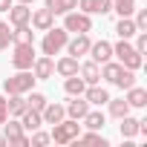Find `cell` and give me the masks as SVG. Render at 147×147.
<instances>
[{"mask_svg":"<svg viewBox=\"0 0 147 147\" xmlns=\"http://www.w3.org/2000/svg\"><path fill=\"white\" fill-rule=\"evenodd\" d=\"M78 133H81V124L75 121V118H69V121H58V124H52V141L55 144H69V141H75L78 138Z\"/></svg>","mask_w":147,"mask_h":147,"instance_id":"cell-2","label":"cell"},{"mask_svg":"<svg viewBox=\"0 0 147 147\" xmlns=\"http://www.w3.org/2000/svg\"><path fill=\"white\" fill-rule=\"evenodd\" d=\"M20 124H23V130H40V124H43V118H40V113L38 110H32V107H26L23 110V115H20Z\"/></svg>","mask_w":147,"mask_h":147,"instance_id":"cell-18","label":"cell"},{"mask_svg":"<svg viewBox=\"0 0 147 147\" xmlns=\"http://www.w3.org/2000/svg\"><path fill=\"white\" fill-rule=\"evenodd\" d=\"M66 110V115L69 118H75V121H81L84 115H87V110H90V104H87V98H81V95H72V101L63 107Z\"/></svg>","mask_w":147,"mask_h":147,"instance_id":"cell-9","label":"cell"},{"mask_svg":"<svg viewBox=\"0 0 147 147\" xmlns=\"http://www.w3.org/2000/svg\"><path fill=\"white\" fill-rule=\"evenodd\" d=\"M90 38H87V32L84 35H75V38H72V40H66V49H69V55L72 58H81V55H87L90 52Z\"/></svg>","mask_w":147,"mask_h":147,"instance_id":"cell-10","label":"cell"},{"mask_svg":"<svg viewBox=\"0 0 147 147\" xmlns=\"http://www.w3.org/2000/svg\"><path fill=\"white\" fill-rule=\"evenodd\" d=\"M9 6H12V0H0V12H9Z\"/></svg>","mask_w":147,"mask_h":147,"instance_id":"cell-40","label":"cell"},{"mask_svg":"<svg viewBox=\"0 0 147 147\" xmlns=\"http://www.w3.org/2000/svg\"><path fill=\"white\" fill-rule=\"evenodd\" d=\"M84 98H87V104H95V107H104V104L110 101V92H107L104 87H95V84H90V87L84 90Z\"/></svg>","mask_w":147,"mask_h":147,"instance_id":"cell-13","label":"cell"},{"mask_svg":"<svg viewBox=\"0 0 147 147\" xmlns=\"http://www.w3.org/2000/svg\"><path fill=\"white\" fill-rule=\"evenodd\" d=\"M32 84H35V75L26 69H18V75L6 78L3 81V92L9 95H23V92H32Z\"/></svg>","mask_w":147,"mask_h":147,"instance_id":"cell-1","label":"cell"},{"mask_svg":"<svg viewBox=\"0 0 147 147\" xmlns=\"http://www.w3.org/2000/svg\"><path fill=\"white\" fill-rule=\"evenodd\" d=\"M127 104H130V107H144V104H147V90H141V87L133 84V87L127 90Z\"/></svg>","mask_w":147,"mask_h":147,"instance_id":"cell-21","label":"cell"},{"mask_svg":"<svg viewBox=\"0 0 147 147\" xmlns=\"http://www.w3.org/2000/svg\"><path fill=\"white\" fill-rule=\"evenodd\" d=\"M136 84V69H121V75H118V81H115V87H121V90H130Z\"/></svg>","mask_w":147,"mask_h":147,"instance_id":"cell-30","label":"cell"},{"mask_svg":"<svg viewBox=\"0 0 147 147\" xmlns=\"http://www.w3.org/2000/svg\"><path fill=\"white\" fill-rule=\"evenodd\" d=\"M9 43H12V29H9V23L0 20V49H9Z\"/></svg>","mask_w":147,"mask_h":147,"instance_id":"cell-33","label":"cell"},{"mask_svg":"<svg viewBox=\"0 0 147 147\" xmlns=\"http://www.w3.org/2000/svg\"><path fill=\"white\" fill-rule=\"evenodd\" d=\"M113 12H118L121 18H130L136 12V0H113Z\"/></svg>","mask_w":147,"mask_h":147,"instance_id":"cell-28","label":"cell"},{"mask_svg":"<svg viewBox=\"0 0 147 147\" xmlns=\"http://www.w3.org/2000/svg\"><path fill=\"white\" fill-rule=\"evenodd\" d=\"M32 69H35V81H46V78H52V72H55V61H52V55L35 58Z\"/></svg>","mask_w":147,"mask_h":147,"instance_id":"cell-8","label":"cell"},{"mask_svg":"<svg viewBox=\"0 0 147 147\" xmlns=\"http://www.w3.org/2000/svg\"><path fill=\"white\" fill-rule=\"evenodd\" d=\"M6 118H9V104H6V98H3V95H0V124H3Z\"/></svg>","mask_w":147,"mask_h":147,"instance_id":"cell-39","label":"cell"},{"mask_svg":"<svg viewBox=\"0 0 147 147\" xmlns=\"http://www.w3.org/2000/svg\"><path fill=\"white\" fill-rule=\"evenodd\" d=\"M29 18H32V9H29L26 3L9 6V23H12V26H23V23H29Z\"/></svg>","mask_w":147,"mask_h":147,"instance_id":"cell-11","label":"cell"},{"mask_svg":"<svg viewBox=\"0 0 147 147\" xmlns=\"http://www.w3.org/2000/svg\"><path fill=\"white\" fill-rule=\"evenodd\" d=\"M63 29H66V32H75V35H84V32L92 29V20H90V15H84V12H66Z\"/></svg>","mask_w":147,"mask_h":147,"instance_id":"cell-6","label":"cell"},{"mask_svg":"<svg viewBox=\"0 0 147 147\" xmlns=\"http://www.w3.org/2000/svg\"><path fill=\"white\" fill-rule=\"evenodd\" d=\"M136 52H138V55L147 52V32H138V38H136Z\"/></svg>","mask_w":147,"mask_h":147,"instance_id":"cell-36","label":"cell"},{"mask_svg":"<svg viewBox=\"0 0 147 147\" xmlns=\"http://www.w3.org/2000/svg\"><path fill=\"white\" fill-rule=\"evenodd\" d=\"M6 124V144H18V147H26L29 144V138L23 136V124L20 121H3Z\"/></svg>","mask_w":147,"mask_h":147,"instance_id":"cell-7","label":"cell"},{"mask_svg":"<svg viewBox=\"0 0 147 147\" xmlns=\"http://www.w3.org/2000/svg\"><path fill=\"white\" fill-rule=\"evenodd\" d=\"M18 3H26V6H29V3H35V0H18Z\"/></svg>","mask_w":147,"mask_h":147,"instance_id":"cell-41","label":"cell"},{"mask_svg":"<svg viewBox=\"0 0 147 147\" xmlns=\"http://www.w3.org/2000/svg\"><path fill=\"white\" fill-rule=\"evenodd\" d=\"M26 107H32V110L40 113V110L46 107V95H43V92H32V95L26 98Z\"/></svg>","mask_w":147,"mask_h":147,"instance_id":"cell-31","label":"cell"},{"mask_svg":"<svg viewBox=\"0 0 147 147\" xmlns=\"http://www.w3.org/2000/svg\"><path fill=\"white\" fill-rule=\"evenodd\" d=\"M90 55H92V61H95V63H107V61L113 58V46H110L107 40L90 43Z\"/></svg>","mask_w":147,"mask_h":147,"instance_id":"cell-15","label":"cell"},{"mask_svg":"<svg viewBox=\"0 0 147 147\" xmlns=\"http://www.w3.org/2000/svg\"><path fill=\"white\" fill-rule=\"evenodd\" d=\"M121 63H113V61H107V63H101V78L104 81H110V84H115L118 81V75H121Z\"/></svg>","mask_w":147,"mask_h":147,"instance_id":"cell-22","label":"cell"},{"mask_svg":"<svg viewBox=\"0 0 147 147\" xmlns=\"http://www.w3.org/2000/svg\"><path fill=\"white\" fill-rule=\"evenodd\" d=\"M133 23H136V29H138V32H147V9H138V15H136V20H133Z\"/></svg>","mask_w":147,"mask_h":147,"instance_id":"cell-34","label":"cell"},{"mask_svg":"<svg viewBox=\"0 0 147 147\" xmlns=\"http://www.w3.org/2000/svg\"><path fill=\"white\" fill-rule=\"evenodd\" d=\"M136 32H138V29H136V23H133L130 18H121V20L115 23V35H118L121 40H130V38L136 35Z\"/></svg>","mask_w":147,"mask_h":147,"instance_id":"cell-20","label":"cell"},{"mask_svg":"<svg viewBox=\"0 0 147 147\" xmlns=\"http://www.w3.org/2000/svg\"><path fill=\"white\" fill-rule=\"evenodd\" d=\"M32 29H29V23H23V26H15V32H12V43H32Z\"/></svg>","mask_w":147,"mask_h":147,"instance_id":"cell-25","label":"cell"},{"mask_svg":"<svg viewBox=\"0 0 147 147\" xmlns=\"http://www.w3.org/2000/svg\"><path fill=\"white\" fill-rule=\"evenodd\" d=\"M49 141H52L49 133H38V130H35V136L29 138V144H38V147H40V144H49Z\"/></svg>","mask_w":147,"mask_h":147,"instance_id":"cell-37","label":"cell"},{"mask_svg":"<svg viewBox=\"0 0 147 147\" xmlns=\"http://www.w3.org/2000/svg\"><path fill=\"white\" fill-rule=\"evenodd\" d=\"M136 133H138V118L124 115V118H121V136H124V138H133Z\"/></svg>","mask_w":147,"mask_h":147,"instance_id":"cell-29","label":"cell"},{"mask_svg":"<svg viewBox=\"0 0 147 147\" xmlns=\"http://www.w3.org/2000/svg\"><path fill=\"white\" fill-rule=\"evenodd\" d=\"M78 6L84 15H92V12H98V0H78Z\"/></svg>","mask_w":147,"mask_h":147,"instance_id":"cell-35","label":"cell"},{"mask_svg":"<svg viewBox=\"0 0 147 147\" xmlns=\"http://www.w3.org/2000/svg\"><path fill=\"white\" fill-rule=\"evenodd\" d=\"M3 144H6V136H0V147H3Z\"/></svg>","mask_w":147,"mask_h":147,"instance_id":"cell-42","label":"cell"},{"mask_svg":"<svg viewBox=\"0 0 147 147\" xmlns=\"http://www.w3.org/2000/svg\"><path fill=\"white\" fill-rule=\"evenodd\" d=\"M113 55H115L118 63L127 66V69H138V66H141V55L136 52V46H130V40H121L118 46H113Z\"/></svg>","mask_w":147,"mask_h":147,"instance_id":"cell-4","label":"cell"},{"mask_svg":"<svg viewBox=\"0 0 147 147\" xmlns=\"http://www.w3.org/2000/svg\"><path fill=\"white\" fill-rule=\"evenodd\" d=\"M113 12V0H98V15H110Z\"/></svg>","mask_w":147,"mask_h":147,"instance_id":"cell-38","label":"cell"},{"mask_svg":"<svg viewBox=\"0 0 147 147\" xmlns=\"http://www.w3.org/2000/svg\"><path fill=\"white\" fill-rule=\"evenodd\" d=\"M78 72H81L84 84H98V81H101V69H98V63H95V61L78 63Z\"/></svg>","mask_w":147,"mask_h":147,"instance_id":"cell-16","label":"cell"},{"mask_svg":"<svg viewBox=\"0 0 147 147\" xmlns=\"http://www.w3.org/2000/svg\"><path fill=\"white\" fill-rule=\"evenodd\" d=\"M110 104V115H115V118H124V115H130V104H127V98H118V101H107Z\"/></svg>","mask_w":147,"mask_h":147,"instance_id":"cell-26","label":"cell"},{"mask_svg":"<svg viewBox=\"0 0 147 147\" xmlns=\"http://www.w3.org/2000/svg\"><path fill=\"white\" fill-rule=\"evenodd\" d=\"M46 9L52 15H66L72 9H78V0H46Z\"/></svg>","mask_w":147,"mask_h":147,"instance_id":"cell-19","label":"cell"},{"mask_svg":"<svg viewBox=\"0 0 147 147\" xmlns=\"http://www.w3.org/2000/svg\"><path fill=\"white\" fill-rule=\"evenodd\" d=\"M32 26L38 29V32H46V29H52V23H55V15L49 12V9H38V12H32Z\"/></svg>","mask_w":147,"mask_h":147,"instance_id":"cell-12","label":"cell"},{"mask_svg":"<svg viewBox=\"0 0 147 147\" xmlns=\"http://www.w3.org/2000/svg\"><path fill=\"white\" fill-rule=\"evenodd\" d=\"M66 40H69V32L66 29H46V35H43V43H40V49H43V55H58L63 46H66Z\"/></svg>","mask_w":147,"mask_h":147,"instance_id":"cell-3","label":"cell"},{"mask_svg":"<svg viewBox=\"0 0 147 147\" xmlns=\"http://www.w3.org/2000/svg\"><path fill=\"white\" fill-rule=\"evenodd\" d=\"M63 90H66V95H84L87 84H84V78H78V75H69L66 84H63Z\"/></svg>","mask_w":147,"mask_h":147,"instance_id":"cell-23","label":"cell"},{"mask_svg":"<svg viewBox=\"0 0 147 147\" xmlns=\"http://www.w3.org/2000/svg\"><path fill=\"white\" fill-rule=\"evenodd\" d=\"M63 115H66L63 104H49V101H46V107L40 110V118H43V124H58V121H63Z\"/></svg>","mask_w":147,"mask_h":147,"instance_id":"cell-14","label":"cell"},{"mask_svg":"<svg viewBox=\"0 0 147 147\" xmlns=\"http://www.w3.org/2000/svg\"><path fill=\"white\" fill-rule=\"evenodd\" d=\"M75 141H81V144H101V147H107V138L104 136H98V133H87V136H81L78 133V138Z\"/></svg>","mask_w":147,"mask_h":147,"instance_id":"cell-32","label":"cell"},{"mask_svg":"<svg viewBox=\"0 0 147 147\" xmlns=\"http://www.w3.org/2000/svg\"><path fill=\"white\" fill-rule=\"evenodd\" d=\"M55 72H58V75H63V78H69V75H78V58H72V55L61 58V61L55 63Z\"/></svg>","mask_w":147,"mask_h":147,"instance_id":"cell-17","label":"cell"},{"mask_svg":"<svg viewBox=\"0 0 147 147\" xmlns=\"http://www.w3.org/2000/svg\"><path fill=\"white\" fill-rule=\"evenodd\" d=\"M32 63H35V46L32 43H15L12 66L15 69H32Z\"/></svg>","mask_w":147,"mask_h":147,"instance_id":"cell-5","label":"cell"},{"mask_svg":"<svg viewBox=\"0 0 147 147\" xmlns=\"http://www.w3.org/2000/svg\"><path fill=\"white\" fill-rule=\"evenodd\" d=\"M81 121H84V127H90V130H101V127H104V113H98V110H95V113L87 110V115H84Z\"/></svg>","mask_w":147,"mask_h":147,"instance_id":"cell-27","label":"cell"},{"mask_svg":"<svg viewBox=\"0 0 147 147\" xmlns=\"http://www.w3.org/2000/svg\"><path fill=\"white\" fill-rule=\"evenodd\" d=\"M6 104H9V115H15V118H20L23 110H26V98L23 95H9Z\"/></svg>","mask_w":147,"mask_h":147,"instance_id":"cell-24","label":"cell"}]
</instances>
